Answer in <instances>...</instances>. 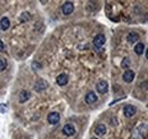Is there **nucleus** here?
I'll use <instances>...</instances> for the list:
<instances>
[{"label": "nucleus", "mask_w": 148, "mask_h": 139, "mask_svg": "<svg viewBox=\"0 0 148 139\" xmlns=\"http://www.w3.org/2000/svg\"><path fill=\"white\" fill-rule=\"evenodd\" d=\"M33 88H34V90L37 92H42L43 90H46L48 88V82L46 80H43V79H40V80H38L37 82L34 83V87Z\"/></svg>", "instance_id": "obj_1"}, {"label": "nucleus", "mask_w": 148, "mask_h": 139, "mask_svg": "<svg viewBox=\"0 0 148 139\" xmlns=\"http://www.w3.org/2000/svg\"><path fill=\"white\" fill-rule=\"evenodd\" d=\"M73 10H74V5L73 2H71V1H66L63 5V7H62V12H63L64 15H70V14L73 13Z\"/></svg>", "instance_id": "obj_2"}, {"label": "nucleus", "mask_w": 148, "mask_h": 139, "mask_svg": "<svg viewBox=\"0 0 148 139\" xmlns=\"http://www.w3.org/2000/svg\"><path fill=\"white\" fill-rule=\"evenodd\" d=\"M106 42V38L104 34H97L93 39V45L96 48H99V47H103Z\"/></svg>", "instance_id": "obj_3"}, {"label": "nucleus", "mask_w": 148, "mask_h": 139, "mask_svg": "<svg viewBox=\"0 0 148 139\" xmlns=\"http://www.w3.org/2000/svg\"><path fill=\"white\" fill-rule=\"evenodd\" d=\"M59 120H60V115L57 112H51L47 116V121L49 122L50 124H57L59 122Z\"/></svg>", "instance_id": "obj_4"}, {"label": "nucleus", "mask_w": 148, "mask_h": 139, "mask_svg": "<svg viewBox=\"0 0 148 139\" xmlns=\"http://www.w3.org/2000/svg\"><path fill=\"white\" fill-rule=\"evenodd\" d=\"M123 113H124V115H125L127 118H132V116L137 113V108H136V106H133V105H127V106L124 107V109H123Z\"/></svg>", "instance_id": "obj_5"}, {"label": "nucleus", "mask_w": 148, "mask_h": 139, "mask_svg": "<svg viewBox=\"0 0 148 139\" xmlns=\"http://www.w3.org/2000/svg\"><path fill=\"white\" fill-rule=\"evenodd\" d=\"M97 91L99 92V94H105V92H107V90H108V83H107V81H105V80H101V81H99L98 83H97Z\"/></svg>", "instance_id": "obj_6"}, {"label": "nucleus", "mask_w": 148, "mask_h": 139, "mask_svg": "<svg viewBox=\"0 0 148 139\" xmlns=\"http://www.w3.org/2000/svg\"><path fill=\"white\" fill-rule=\"evenodd\" d=\"M63 132H64V135L65 136H67V137H71V136H74L75 135V128H74L73 124H71V123H69V124H66L64 128H63Z\"/></svg>", "instance_id": "obj_7"}, {"label": "nucleus", "mask_w": 148, "mask_h": 139, "mask_svg": "<svg viewBox=\"0 0 148 139\" xmlns=\"http://www.w3.org/2000/svg\"><path fill=\"white\" fill-rule=\"evenodd\" d=\"M97 99H98V97L93 91H89L84 97V100H86L87 104H93V103L97 102Z\"/></svg>", "instance_id": "obj_8"}, {"label": "nucleus", "mask_w": 148, "mask_h": 139, "mask_svg": "<svg viewBox=\"0 0 148 139\" xmlns=\"http://www.w3.org/2000/svg\"><path fill=\"white\" fill-rule=\"evenodd\" d=\"M56 82H57L58 86H65V85H67V82H69V76H67L65 73H62V74H59V75L56 78Z\"/></svg>", "instance_id": "obj_9"}, {"label": "nucleus", "mask_w": 148, "mask_h": 139, "mask_svg": "<svg viewBox=\"0 0 148 139\" xmlns=\"http://www.w3.org/2000/svg\"><path fill=\"white\" fill-rule=\"evenodd\" d=\"M134 79V72L131 71V70H127L123 74V81L127 82V83H131Z\"/></svg>", "instance_id": "obj_10"}, {"label": "nucleus", "mask_w": 148, "mask_h": 139, "mask_svg": "<svg viewBox=\"0 0 148 139\" xmlns=\"http://www.w3.org/2000/svg\"><path fill=\"white\" fill-rule=\"evenodd\" d=\"M30 97H31V94H30V91H27V90H22L21 92H19V96H18V100L19 103H25V102H27L29 99H30Z\"/></svg>", "instance_id": "obj_11"}, {"label": "nucleus", "mask_w": 148, "mask_h": 139, "mask_svg": "<svg viewBox=\"0 0 148 139\" xmlns=\"http://www.w3.org/2000/svg\"><path fill=\"white\" fill-rule=\"evenodd\" d=\"M9 26H10V21H9V18L3 16V17L0 19V29L3 30V31H6V30L9 29Z\"/></svg>", "instance_id": "obj_12"}, {"label": "nucleus", "mask_w": 148, "mask_h": 139, "mask_svg": "<svg viewBox=\"0 0 148 139\" xmlns=\"http://www.w3.org/2000/svg\"><path fill=\"white\" fill-rule=\"evenodd\" d=\"M138 40H139V34L137 32H130L129 34H128V36H127V41L129 43H134Z\"/></svg>", "instance_id": "obj_13"}, {"label": "nucleus", "mask_w": 148, "mask_h": 139, "mask_svg": "<svg viewBox=\"0 0 148 139\" xmlns=\"http://www.w3.org/2000/svg\"><path fill=\"white\" fill-rule=\"evenodd\" d=\"M95 133L98 136H104L106 133V127L104 124H98L95 129Z\"/></svg>", "instance_id": "obj_14"}, {"label": "nucleus", "mask_w": 148, "mask_h": 139, "mask_svg": "<svg viewBox=\"0 0 148 139\" xmlns=\"http://www.w3.org/2000/svg\"><path fill=\"white\" fill-rule=\"evenodd\" d=\"M145 52V46H144V43L143 42H138L136 46H134V52L137 54V55H143Z\"/></svg>", "instance_id": "obj_15"}, {"label": "nucleus", "mask_w": 148, "mask_h": 139, "mask_svg": "<svg viewBox=\"0 0 148 139\" xmlns=\"http://www.w3.org/2000/svg\"><path fill=\"white\" fill-rule=\"evenodd\" d=\"M31 18V14L29 13V12H25V13H23L21 16H19V21L23 23V22H26V21H29Z\"/></svg>", "instance_id": "obj_16"}, {"label": "nucleus", "mask_w": 148, "mask_h": 139, "mask_svg": "<svg viewBox=\"0 0 148 139\" xmlns=\"http://www.w3.org/2000/svg\"><path fill=\"white\" fill-rule=\"evenodd\" d=\"M130 65V59L129 58H124L123 61H122V63H121V66L123 67V69H128Z\"/></svg>", "instance_id": "obj_17"}, {"label": "nucleus", "mask_w": 148, "mask_h": 139, "mask_svg": "<svg viewBox=\"0 0 148 139\" xmlns=\"http://www.w3.org/2000/svg\"><path fill=\"white\" fill-rule=\"evenodd\" d=\"M6 67H7V62H6V59L0 58V72H2Z\"/></svg>", "instance_id": "obj_18"}, {"label": "nucleus", "mask_w": 148, "mask_h": 139, "mask_svg": "<svg viewBox=\"0 0 148 139\" xmlns=\"http://www.w3.org/2000/svg\"><path fill=\"white\" fill-rule=\"evenodd\" d=\"M7 112V105L0 104V113H6Z\"/></svg>", "instance_id": "obj_19"}, {"label": "nucleus", "mask_w": 148, "mask_h": 139, "mask_svg": "<svg viewBox=\"0 0 148 139\" xmlns=\"http://www.w3.org/2000/svg\"><path fill=\"white\" fill-rule=\"evenodd\" d=\"M32 67H36L34 70H39V69H41V65H40V64H38V63H36V62H34V63L32 64Z\"/></svg>", "instance_id": "obj_20"}, {"label": "nucleus", "mask_w": 148, "mask_h": 139, "mask_svg": "<svg viewBox=\"0 0 148 139\" xmlns=\"http://www.w3.org/2000/svg\"><path fill=\"white\" fill-rule=\"evenodd\" d=\"M3 49H5V45H3V42L0 40V52H3Z\"/></svg>", "instance_id": "obj_21"}, {"label": "nucleus", "mask_w": 148, "mask_h": 139, "mask_svg": "<svg viewBox=\"0 0 148 139\" xmlns=\"http://www.w3.org/2000/svg\"><path fill=\"white\" fill-rule=\"evenodd\" d=\"M91 139H98V138H96V137H93V138H91Z\"/></svg>", "instance_id": "obj_22"}, {"label": "nucleus", "mask_w": 148, "mask_h": 139, "mask_svg": "<svg viewBox=\"0 0 148 139\" xmlns=\"http://www.w3.org/2000/svg\"><path fill=\"white\" fill-rule=\"evenodd\" d=\"M145 139H147V138H145Z\"/></svg>", "instance_id": "obj_23"}]
</instances>
